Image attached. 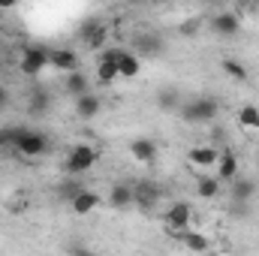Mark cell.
Instances as JSON below:
<instances>
[{"mask_svg":"<svg viewBox=\"0 0 259 256\" xmlns=\"http://www.w3.org/2000/svg\"><path fill=\"white\" fill-rule=\"evenodd\" d=\"M130 157H133L136 163H142V166H151V163L157 160V145H154V139H145V136L133 139V142H130Z\"/></svg>","mask_w":259,"mask_h":256,"instance_id":"obj_9","label":"cell"},{"mask_svg":"<svg viewBox=\"0 0 259 256\" xmlns=\"http://www.w3.org/2000/svg\"><path fill=\"white\" fill-rule=\"evenodd\" d=\"M214 169H217V178H220L223 184H232V181L238 178V169H241V163H238V157H235L232 151H223Z\"/></svg>","mask_w":259,"mask_h":256,"instance_id":"obj_11","label":"cell"},{"mask_svg":"<svg viewBox=\"0 0 259 256\" xmlns=\"http://www.w3.org/2000/svg\"><path fill=\"white\" fill-rule=\"evenodd\" d=\"M163 220H166V229L181 238V235L190 229V223H193V208H190V202H175V205H169V211L163 214Z\"/></svg>","mask_w":259,"mask_h":256,"instance_id":"obj_5","label":"cell"},{"mask_svg":"<svg viewBox=\"0 0 259 256\" xmlns=\"http://www.w3.org/2000/svg\"><path fill=\"white\" fill-rule=\"evenodd\" d=\"M69 256H97L91 247H84V244H75V247H69Z\"/></svg>","mask_w":259,"mask_h":256,"instance_id":"obj_26","label":"cell"},{"mask_svg":"<svg viewBox=\"0 0 259 256\" xmlns=\"http://www.w3.org/2000/svg\"><path fill=\"white\" fill-rule=\"evenodd\" d=\"M157 106L166 109V112H178L184 103H181V94H178V91H163V94L157 97Z\"/></svg>","mask_w":259,"mask_h":256,"instance_id":"obj_22","label":"cell"},{"mask_svg":"<svg viewBox=\"0 0 259 256\" xmlns=\"http://www.w3.org/2000/svg\"><path fill=\"white\" fill-rule=\"evenodd\" d=\"M52 69H58V72H78V55L72 52V49H55L52 52Z\"/></svg>","mask_w":259,"mask_h":256,"instance_id":"obj_13","label":"cell"},{"mask_svg":"<svg viewBox=\"0 0 259 256\" xmlns=\"http://www.w3.org/2000/svg\"><path fill=\"white\" fill-rule=\"evenodd\" d=\"M0 36H3V21H0Z\"/></svg>","mask_w":259,"mask_h":256,"instance_id":"obj_29","label":"cell"},{"mask_svg":"<svg viewBox=\"0 0 259 256\" xmlns=\"http://www.w3.org/2000/svg\"><path fill=\"white\" fill-rule=\"evenodd\" d=\"M46 66H52V52L49 49H42V46H27V49H21V58H18V69L24 72V75H39Z\"/></svg>","mask_w":259,"mask_h":256,"instance_id":"obj_4","label":"cell"},{"mask_svg":"<svg viewBox=\"0 0 259 256\" xmlns=\"http://www.w3.org/2000/svg\"><path fill=\"white\" fill-rule=\"evenodd\" d=\"M12 151H15V154H21L24 160H36V157H42V154L49 151V136H46V133H39V130L24 127L21 139L12 145Z\"/></svg>","mask_w":259,"mask_h":256,"instance_id":"obj_3","label":"cell"},{"mask_svg":"<svg viewBox=\"0 0 259 256\" xmlns=\"http://www.w3.org/2000/svg\"><path fill=\"white\" fill-rule=\"evenodd\" d=\"M109 205L115 208V211H127L130 205H136V193H133V184H115L112 190H109Z\"/></svg>","mask_w":259,"mask_h":256,"instance_id":"obj_12","label":"cell"},{"mask_svg":"<svg viewBox=\"0 0 259 256\" xmlns=\"http://www.w3.org/2000/svg\"><path fill=\"white\" fill-rule=\"evenodd\" d=\"M94 163H97V148H94V145H88V142H78V145H72V148H69V154H66L64 172L72 178V175H81V172L94 169Z\"/></svg>","mask_w":259,"mask_h":256,"instance_id":"obj_2","label":"cell"},{"mask_svg":"<svg viewBox=\"0 0 259 256\" xmlns=\"http://www.w3.org/2000/svg\"><path fill=\"white\" fill-rule=\"evenodd\" d=\"M256 169H259V163H256Z\"/></svg>","mask_w":259,"mask_h":256,"instance_id":"obj_30","label":"cell"},{"mask_svg":"<svg viewBox=\"0 0 259 256\" xmlns=\"http://www.w3.org/2000/svg\"><path fill=\"white\" fill-rule=\"evenodd\" d=\"M223 190V181L217 178V175H199V184H196V193H199V199H205V202H211V199H217Z\"/></svg>","mask_w":259,"mask_h":256,"instance_id":"obj_16","label":"cell"},{"mask_svg":"<svg viewBox=\"0 0 259 256\" xmlns=\"http://www.w3.org/2000/svg\"><path fill=\"white\" fill-rule=\"evenodd\" d=\"M217 160H220V151L211 148V145H193V148L187 151V163H190L193 169H214Z\"/></svg>","mask_w":259,"mask_h":256,"instance_id":"obj_6","label":"cell"},{"mask_svg":"<svg viewBox=\"0 0 259 256\" xmlns=\"http://www.w3.org/2000/svg\"><path fill=\"white\" fill-rule=\"evenodd\" d=\"M46 109H49V94H46V91H36L33 100H30V112L39 115V112H46Z\"/></svg>","mask_w":259,"mask_h":256,"instance_id":"obj_25","label":"cell"},{"mask_svg":"<svg viewBox=\"0 0 259 256\" xmlns=\"http://www.w3.org/2000/svg\"><path fill=\"white\" fill-rule=\"evenodd\" d=\"M253 193H256V184H253L250 178H241V175H238V178L229 184V202H241V205H250Z\"/></svg>","mask_w":259,"mask_h":256,"instance_id":"obj_14","label":"cell"},{"mask_svg":"<svg viewBox=\"0 0 259 256\" xmlns=\"http://www.w3.org/2000/svg\"><path fill=\"white\" fill-rule=\"evenodd\" d=\"M211 30L220 33V36H235V33L241 30V18H238V12H232V9L217 12V15L211 18Z\"/></svg>","mask_w":259,"mask_h":256,"instance_id":"obj_8","label":"cell"},{"mask_svg":"<svg viewBox=\"0 0 259 256\" xmlns=\"http://www.w3.org/2000/svg\"><path fill=\"white\" fill-rule=\"evenodd\" d=\"M160 46H163V42H160L157 36H151V33H145V36H139V39H136V49H139V52H145V55H157V52H160Z\"/></svg>","mask_w":259,"mask_h":256,"instance_id":"obj_24","label":"cell"},{"mask_svg":"<svg viewBox=\"0 0 259 256\" xmlns=\"http://www.w3.org/2000/svg\"><path fill=\"white\" fill-rule=\"evenodd\" d=\"M133 193H136V205H139V208H151V205L160 199V187H157V184H151V181L133 184Z\"/></svg>","mask_w":259,"mask_h":256,"instance_id":"obj_17","label":"cell"},{"mask_svg":"<svg viewBox=\"0 0 259 256\" xmlns=\"http://www.w3.org/2000/svg\"><path fill=\"white\" fill-rule=\"evenodd\" d=\"M9 148V139H6V130H0V151Z\"/></svg>","mask_w":259,"mask_h":256,"instance_id":"obj_28","label":"cell"},{"mask_svg":"<svg viewBox=\"0 0 259 256\" xmlns=\"http://www.w3.org/2000/svg\"><path fill=\"white\" fill-rule=\"evenodd\" d=\"M78 33H81V42H84L88 49H103V46H106V39H109V24L91 21V24H84Z\"/></svg>","mask_w":259,"mask_h":256,"instance_id":"obj_10","label":"cell"},{"mask_svg":"<svg viewBox=\"0 0 259 256\" xmlns=\"http://www.w3.org/2000/svg\"><path fill=\"white\" fill-rule=\"evenodd\" d=\"M142 72V61H139V55H133L127 49H121V55H118V75L121 78H136Z\"/></svg>","mask_w":259,"mask_h":256,"instance_id":"obj_15","label":"cell"},{"mask_svg":"<svg viewBox=\"0 0 259 256\" xmlns=\"http://www.w3.org/2000/svg\"><path fill=\"white\" fill-rule=\"evenodd\" d=\"M6 106H9V91L0 84V109H6Z\"/></svg>","mask_w":259,"mask_h":256,"instance_id":"obj_27","label":"cell"},{"mask_svg":"<svg viewBox=\"0 0 259 256\" xmlns=\"http://www.w3.org/2000/svg\"><path fill=\"white\" fill-rule=\"evenodd\" d=\"M100 205H103V199H100V193H94V190H78L69 199V208H72L75 217H88V214H94Z\"/></svg>","mask_w":259,"mask_h":256,"instance_id":"obj_7","label":"cell"},{"mask_svg":"<svg viewBox=\"0 0 259 256\" xmlns=\"http://www.w3.org/2000/svg\"><path fill=\"white\" fill-rule=\"evenodd\" d=\"M223 72H226L229 78H235V81H250L247 66L241 64V61H235V58H223Z\"/></svg>","mask_w":259,"mask_h":256,"instance_id":"obj_21","label":"cell"},{"mask_svg":"<svg viewBox=\"0 0 259 256\" xmlns=\"http://www.w3.org/2000/svg\"><path fill=\"white\" fill-rule=\"evenodd\" d=\"M64 91L69 94V97H84V94H91L88 91V75L84 72H69V75H64Z\"/></svg>","mask_w":259,"mask_h":256,"instance_id":"obj_19","label":"cell"},{"mask_svg":"<svg viewBox=\"0 0 259 256\" xmlns=\"http://www.w3.org/2000/svg\"><path fill=\"white\" fill-rule=\"evenodd\" d=\"M181 244H184L190 253H208V247H211V241H208L205 232H190V229L181 235Z\"/></svg>","mask_w":259,"mask_h":256,"instance_id":"obj_20","label":"cell"},{"mask_svg":"<svg viewBox=\"0 0 259 256\" xmlns=\"http://www.w3.org/2000/svg\"><path fill=\"white\" fill-rule=\"evenodd\" d=\"M238 124L244 130H259V109L256 106H244L238 112Z\"/></svg>","mask_w":259,"mask_h":256,"instance_id":"obj_23","label":"cell"},{"mask_svg":"<svg viewBox=\"0 0 259 256\" xmlns=\"http://www.w3.org/2000/svg\"><path fill=\"white\" fill-rule=\"evenodd\" d=\"M75 115H78L81 121L97 118V115H100V97H97V94H84V97H78V100H75Z\"/></svg>","mask_w":259,"mask_h":256,"instance_id":"obj_18","label":"cell"},{"mask_svg":"<svg viewBox=\"0 0 259 256\" xmlns=\"http://www.w3.org/2000/svg\"><path fill=\"white\" fill-rule=\"evenodd\" d=\"M178 115L184 124H211L220 115V103L214 97H193L190 103H184L178 109Z\"/></svg>","mask_w":259,"mask_h":256,"instance_id":"obj_1","label":"cell"}]
</instances>
